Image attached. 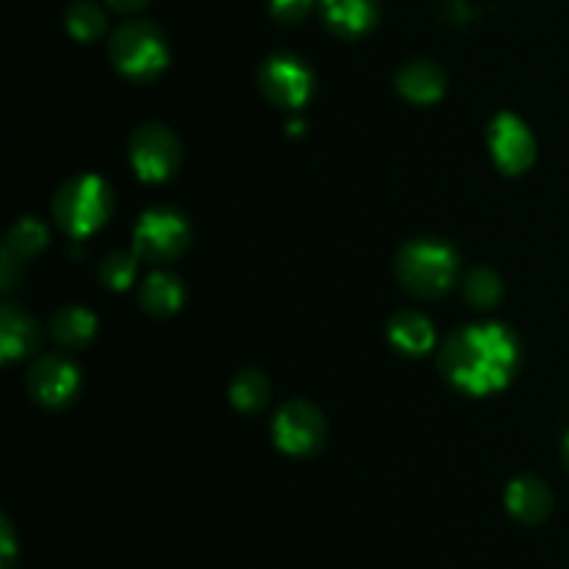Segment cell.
Wrapping results in <instances>:
<instances>
[{
  "label": "cell",
  "instance_id": "obj_1",
  "mask_svg": "<svg viewBox=\"0 0 569 569\" xmlns=\"http://www.w3.org/2000/svg\"><path fill=\"white\" fill-rule=\"evenodd\" d=\"M520 365L517 337L500 322L465 326L445 339L439 367L456 389L467 395H492L503 389Z\"/></svg>",
  "mask_w": 569,
  "mask_h": 569
},
{
  "label": "cell",
  "instance_id": "obj_2",
  "mask_svg": "<svg viewBox=\"0 0 569 569\" xmlns=\"http://www.w3.org/2000/svg\"><path fill=\"white\" fill-rule=\"evenodd\" d=\"M398 281L415 298H439L448 292L459 276V256L448 242L411 239L398 253Z\"/></svg>",
  "mask_w": 569,
  "mask_h": 569
},
{
  "label": "cell",
  "instance_id": "obj_3",
  "mask_svg": "<svg viewBox=\"0 0 569 569\" xmlns=\"http://www.w3.org/2000/svg\"><path fill=\"white\" fill-rule=\"evenodd\" d=\"M111 187L100 176L81 172V176L67 178L53 198V217L61 231L72 239H83L98 231L111 214Z\"/></svg>",
  "mask_w": 569,
  "mask_h": 569
},
{
  "label": "cell",
  "instance_id": "obj_4",
  "mask_svg": "<svg viewBox=\"0 0 569 569\" xmlns=\"http://www.w3.org/2000/svg\"><path fill=\"white\" fill-rule=\"evenodd\" d=\"M109 56L122 76L133 81H150L167 67L170 50H167L164 33L144 20H131L111 33Z\"/></svg>",
  "mask_w": 569,
  "mask_h": 569
},
{
  "label": "cell",
  "instance_id": "obj_5",
  "mask_svg": "<svg viewBox=\"0 0 569 569\" xmlns=\"http://www.w3.org/2000/svg\"><path fill=\"white\" fill-rule=\"evenodd\" d=\"M189 222L172 209H150L133 228V253L144 261H176L189 248Z\"/></svg>",
  "mask_w": 569,
  "mask_h": 569
},
{
  "label": "cell",
  "instance_id": "obj_6",
  "mask_svg": "<svg viewBox=\"0 0 569 569\" xmlns=\"http://www.w3.org/2000/svg\"><path fill=\"white\" fill-rule=\"evenodd\" d=\"M326 417L306 400H289L272 420V439L287 456H315L326 442Z\"/></svg>",
  "mask_w": 569,
  "mask_h": 569
},
{
  "label": "cell",
  "instance_id": "obj_7",
  "mask_svg": "<svg viewBox=\"0 0 569 569\" xmlns=\"http://www.w3.org/2000/svg\"><path fill=\"white\" fill-rule=\"evenodd\" d=\"M131 164L142 181H167L181 164V142L161 122H148L131 133Z\"/></svg>",
  "mask_w": 569,
  "mask_h": 569
},
{
  "label": "cell",
  "instance_id": "obj_8",
  "mask_svg": "<svg viewBox=\"0 0 569 569\" xmlns=\"http://www.w3.org/2000/svg\"><path fill=\"white\" fill-rule=\"evenodd\" d=\"M311 70L298 59V56L278 53L261 64L259 83L267 100L281 109H298L311 94Z\"/></svg>",
  "mask_w": 569,
  "mask_h": 569
},
{
  "label": "cell",
  "instance_id": "obj_9",
  "mask_svg": "<svg viewBox=\"0 0 569 569\" xmlns=\"http://www.w3.org/2000/svg\"><path fill=\"white\" fill-rule=\"evenodd\" d=\"M489 148L495 161L509 176H520L537 159V139L528 131L526 122L511 111H500L489 126Z\"/></svg>",
  "mask_w": 569,
  "mask_h": 569
},
{
  "label": "cell",
  "instance_id": "obj_10",
  "mask_svg": "<svg viewBox=\"0 0 569 569\" xmlns=\"http://www.w3.org/2000/svg\"><path fill=\"white\" fill-rule=\"evenodd\" d=\"M26 387L28 395H31L39 406L61 409V406H67L76 398L78 387H81V376H78L72 361H67L64 356L59 353H50L42 356V359L28 370Z\"/></svg>",
  "mask_w": 569,
  "mask_h": 569
},
{
  "label": "cell",
  "instance_id": "obj_11",
  "mask_svg": "<svg viewBox=\"0 0 569 569\" xmlns=\"http://www.w3.org/2000/svg\"><path fill=\"white\" fill-rule=\"evenodd\" d=\"M506 509L515 520L526 526H537L553 509V492L548 483L537 476H520L506 489Z\"/></svg>",
  "mask_w": 569,
  "mask_h": 569
},
{
  "label": "cell",
  "instance_id": "obj_12",
  "mask_svg": "<svg viewBox=\"0 0 569 569\" xmlns=\"http://www.w3.org/2000/svg\"><path fill=\"white\" fill-rule=\"evenodd\" d=\"M395 81H398V92L411 103H437L448 87V76L442 67L428 59H415L403 64Z\"/></svg>",
  "mask_w": 569,
  "mask_h": 569
},
{
  "label": "cell",
  "instance_id": "obj_13",
  "mask_svg": "<svg viewBox=\"0 0 569 569\" xmlns=\"http://www.w3.org/2000/svg\"><path fill=\"white\" fill-rule=\"evenodd\" d=\"M39 342V328L28 311L17 309L14 303H6L0 311V353L6 361H14L20 356L31 353Z\"/></svg>",
  "mask_w": 569,
  "mask_h": 569
},
{
  "label": "cell",
  "instance_id": "obj_14",
  "mask_svg": "<svg viewBox=\"0 0 569 569\" xmlns=\"http://www.w3.org/2000/svg\"><path fill=\"white\" fill-rule=\"evenodd\" d=\"M389 331V342L406 356H422L433 348L437 342V331H433L431 320L420 311H398V315L389 320L387 326Z\"/></svg>",
  "mask_w": 569,
  "mask_h": 569
},
{
  "label": "cell",
  "instance_id": "obj_15",
  "mask_svg": "<svg viewBox=\"0 0 569 569\" xmlns=\"http://www.w3.org/2000/svg\"><path fill=\"white\" fill-rule=\"evenodd\" d=\"M322 17L342 37L367 33L378 20V0H320Z\"/></svg>",
  "mask_w": 569,
  "mask_h": 569
},
{
  "label": "cell",
  "instance_id": "obj_16",
  "mask_svg": "<svg viewBox=\"0 0 569 569\" xmlns=\"http://www.w3.org/2000/svg\"><path fill=\"white\" fill-rule=\"evenodd\" d=\"M94 331H98V320L92 311L81 309V306H64L50 320V333L61 348L81 350L92 342Z\"/></svg>",
  "mask_w": 569,
  "mask_h": 569
},
{
  "label": "cell",
  "instance_id": "obj_17",
  "mask_svg": "<svg viewBox=\"0 0 569 569\" xmlns=\"http://www.w3.org/2000/svg\"><path fill=\"white\" fill-rule=\"evenodd\" d=\"M139 303L148 315L156 317H170L181 309L183 303V287L176 276L170 272H153L148 281L139 289Z\"/></svg>",
  "mask_w": 569,
  "mask_h": 569
},
{
  "label": "cell",
  "instance_id": "obj_18",
  "mask_svg": "<svg viewBox=\"0 0 569 569\" xmlns=\"http://www.w3.org/2000/svg\"><path fill=\"white\" fill-rule=\"evenodd\" d=\"M270 398V381L259 370H242L231 383V403L239 411H259Z\"/></svg>",
  "mask_w": 569,
  "mask_h": 569
},
{
  "label": "cell",
  "instance_id": "obj_19",
  "mask_svg": "<svg viewBox=\"0 0 569 569\" xmlns=\"http://www.w3.org/2000/svg\"><path fill=\"white\" fill-rule=\"evenodd\" d=\"M48 244V228H44L42 220L37 217H22L9 233V242H6V250H9L14 259H31L39 250Z\"/></svg>",
  "mask_w": 569,
  "mask_h": 569
},
{
  "label": "cell",
  "instance_id": "obj_20",
  "mask_svg": "<svg viewBox=\"0 0 569 569\" xmlns=\"http://www.w3.org/2000/svg\"><path fill=\"white\" fill-rule=\"evenodd\" d=\"M465 298L470 300L476 309H495L503 298V281L489 267H476L470 276L465 278Z\"/></svg>",
  "mask_w": 569,
  "mask_h": 569
},
{
  "label": "cell",
  "instance_id": "obj_21",
  "mask_svg": "<svg viewBox=\"0 0 569 569\" xmlns=\"http://www.w3.org/2000/svg\"><path fill=\"white\" fill-rule=\"evenodd\" d=\"M67 31L76 39H81V42L98 39L106 31L103 9L98 3H92V0H76L67 9Z\"/></svg>",
  "mask_w": 569,
  "mask_h": 569
},
{
  "label": "cell",
  "instance_id": "obj_22",
  "mask_svg": "<svg viewBox=\"0 0 569 569\" xmlns=\"http://www.w3.org/2000/svg\"><path fill=\"white\" fill-rule=\"evenodd\" d=\"M137 278V259L128 253H109L100 264V281L106 283L114 292H122L128 289Z\"/></svg>",
  "mask_w": 569,
  "mask_h": 569
},
{
  "label": "cell",
  "instance_id": "obj_23",
  "mask_svg": "<svg viewBox=\"0 0 569 569\" xmlns=\"http://www.w3.org/2000/svg\"><path fill=\"white\" fill-rule=\"evenodd\" d=\"M270 11L281 22H300L311 11V0H270Z\"/></svg>",
  "mask_w": 569,
  "mask_h": 569
},
{
  "label": "cell",
  "instance_id": "obj_24",
  "mask_svg": "<svg viewBox=\"0 0 569 569\" xmlns=\"http://www.w3.org/2000/svg\"><path fill=\"white\" fill-rule=\"evenodd\" d=\"M14 567V537H11L9 520H3V569Z\"/></svg>",
  "mask_w": 569,
  "mask_h": 569
},
{
  "label": "cell",
  "instance_id": "obj_25",
  "mask_svg": "<svg viewBox=\"0 0 569 569\" xmlns=\"http://www.w3.org/2000/svg\"><path fill=\"white\" fill-rule=\"evenodd\" d=\"M117 11H137L142 6H148V0H109Z\"/></svg>",
  "mask_w": 569,
  "mask_h": 569
},
{
  "label": "cell",
  "instance_id": "obj_26",
  "mask_svg": "<svg viewBox=\"0 0 569 569\" xmlns=\"http://www.w3.org/2000/svg\"><path fill=\"white\" fill-rule=\"evenodd\" d=\"M561 456H565V467L569 470V437H567V442H565V450H561Z\"/></svg>",
  "mask_w": 569,
  "mask_h": 569
}]
</instances>
